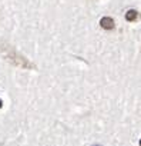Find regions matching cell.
<instances>
[{"mask_svg": "<svg viewBox=\"0 0 141 146\" xmlns=\"http://www.w3.org/2000/svg\"><path fill=\"white\" fill-rule=\"evenodd\" d=\"M0 108H2V100H0Z\"/></svg>", "mask_w": 141, "mask_h": 146, "instance_id": "277c9868", "label": "cell"}, {"mask_svg": "<svg viewBox=\"0 0 141 146\" xmlns=\"http://www.w3.org/2000/svg\"><path fill=\"white\" fill-rule=\"evenodd\" d=\"M125 19H127L128 22L137 20V19H138V12H137V10H128L127 15H125Z\"/></svg>", "mask_w": 141, "mask_h": 146, "instance_id": "3957f363", "label": "cell"}, {"mask_svg": "<svg viewBox=\"0 0 141 146\" xmlns=\"http://www.w3.org/2000/svg\"><path fill=\"white\" fill-rule=\"evenodd\" d=\"M140 145H141V140H140Z\"/></svg>", "mask_w": 141, "mask_h": 146, "instance_id": "5b68a950", "label": "cell"}, {"mask_svg": "<svg viewBox=\"0 0 141 146\" xmlns=\"http://www.w3.org/2000/svg\"><path fill=\"white\" fill-rule=\"evenodd\" d=\"M100 25H101V27L106 29V30L114 29V20H113L111 17H103V19L100 20Z\"/></svg>", "mask_w": 141, "mask_h": 146, "instance_id": "7a4b0ae2", "label": "cell"}, {"mask_svg": "<svg viewBox=\"0 0 141 146\" xmlns=\"http://www.w3.org/2000/svg\"><path fill=\"white\" fill-rule=\"evenodd\" d=\"M5 56H6V59H7L9 62L14 63L16 66H20V67H33V64H31L27 59H24L22 54H19V53H17L16 50H13L12 47L5 49Z\"/></svg>", "mask_w": 141, "mask_h": 146, "instance_id": "6da1fadb", "label": "cell"}]
</instances>
